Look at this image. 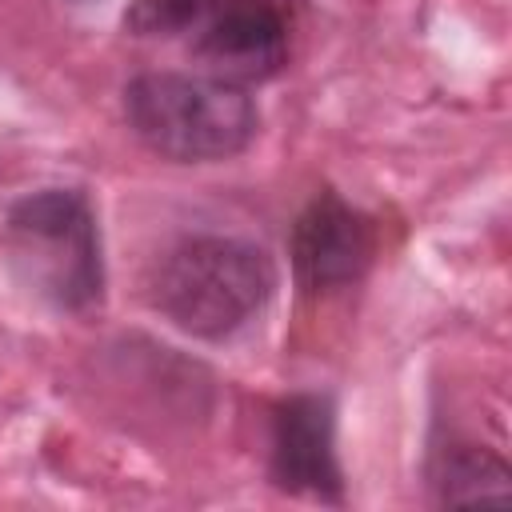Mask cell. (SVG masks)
Wrapping results in <instances>:
<instances>
[{"instance_id":"6da1fadb","label":"cell","mask_w":512,"mask_h":512,"mask_svg":"<svg viewBox=\"0 0 512 512\" xmlns=\"http://www.w3.org/2000/svg\"><path fill=\"white\" fill-rule=\"evenodd\" d=\"M276 292V260L240 236H188L172 244L148 280L152 308L180 332L224 340Z\"/></svg>"},{"instance_id":"7a4b0ae2","label":"cell","mask_w":512,"mask_h":512,"mask_svg":"<svg viewBox=\"0 0 512 512\" xmlns=\"http://www.w3.org/2000/svg\"><path fill=\"white\" fill-rule=\"evenodd\" d=\"M124 120L144 148L176 164L232 160L260 128L252 96L208 72H140L124 88Z\"/></svg>"},{"instance_id":"3957f363","label":"cell","mask_w":512,"mask_h":512,"mask_svg":"<svg viewBox=\"0 0 512 512\" xmlns=\"http://www.w3.org/2000/svg\"><path fill=\"white\" fill-rule=\"evenodd\" d=\"M4 252L16 280L60 312H88L104 296L100 228L80 188L20 196L4 220Z\"/></svg>"},{"instance_id":"277c9868","label":"cell","mask_w":512,"mask_h":512,"mask_svg":"<svg viewBox=\"0 0 512 512\" xmlns=\"http://www.w3.org/2000/svg\"><path fill=\"white\" fill-rule=\"evenodd\" d=\"M196 64L228 84H260L288 64V16L276 0H216L192 28Z\"/></svg>"},{"instance_id":"5b68a950","label":"cell","mask_w":512,"mask_h":512,"mask_svg":"<svg viewBox=\"0 0 512 512\" xmlns=\"http://www.w3.org/2000/svg\"><path fill=\"white\" fill-rule=\"evenodd\" d=\"M268 472L276 488L340 504L344 472L336 460V404L324 392H292L272 408Z\"/></svg>"},{"instance_id":"8992f818","label":"cell","mask_w":512,"mask_h":512,"mask_svg":"<svg viewBox=\"0 0 512 512\" xmlns=\"http://www.w3.org/2000/svg\"><path fill=\"white\" fill-rule=\"evenodd\" d=\"M292 272L304 292H332L356 284L376 256V224L340 192H316L292 224Z\"/></svg>"},{"instance_id":"52a82bcc","label":"cell","mask_w":512,"mask_h":512,"mask_svg":"<svg viewBox=\"0 0 512 512\" xmlns=\"http://www.w3.org/2000/svg\"><path fill=\"white\" fill-rule=\"evenodd\" d=\"M432 488L440 504H472V500H504L508 496V464L468 440H448L432 452Z\"/></svg>"},{"instance_id":"ba28073f","label":"cell","mask_w":512,"mask_h":512,"mask_svg":"<svg viewBox=\"0 0 512 512\" xmlns=\"http://www.w3.org/2000/svg\"><path fill=\"white\" fill-rule=\"evenodd\" d=\"M216 0H132L124 12V28L132 36H180L192 32Z\"/></svg>"},{"instance_id":"9c48e42d","label":"cell","mask_w":512,"mask_h":512,"mask_svg":"<svg viewBox=\"0 0 512 512\" xmlns=\"http://www.w3.org/2000/svg\"><path fill=\"white\" fill-rule=\"evenodd\" d=\"M76 4H84V0H76Z\"/></svg>"}]
</instances>
